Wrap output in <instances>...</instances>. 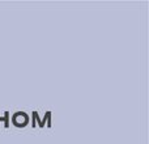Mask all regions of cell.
<instances>
[{"label":"cell","instance_id":"3","mask_svg":"<svg viewBox=\"0 0 149 144\" xmlns=\"http://www.w3.org/2000/svg\"><path fill=\"white\" fill-rule=\"evenodd\" d=\"M1 121H3V119H1V117H0V122H1Z\"/></svg>","mask_w":149,"mask_h":144},{"label":"cell","instance_id":"2","mask_svg":"<svg viewBox=\"0 0 149 144\" xmlns=\"http://www.w3.org/2000/svg\"><path fill=\"white\" fill-rule=\"evenodd\" d=\"M3 122H4V127L5 129H8V127H9V113H8V111H5L4 113V117H3Z\"/></svg>","mask_w":149,"mask_h":144},{"label":"cell","instance_id":"1","mask_svg":"<svg viewBox=\"0 0 149 144\" xmlns=\"http://www.w3.org/2000/svg\"><path fill=\"white\" fill-rule=\"evenodd\" d=\"M31 121L38 122L39 127H45V122H47V127L50 129V127H51V111H47L43 119L39 118L38 111H33V113H31Z\"/></svg>","mask_w":149,"mask_h":144}]
</instances>
